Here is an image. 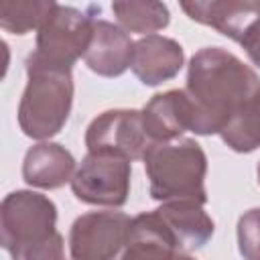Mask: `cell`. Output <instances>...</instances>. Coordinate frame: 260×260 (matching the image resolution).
<instances>
[{"label":"cell","mask_w":260,"mask_h":260,"mask_svg":"<svg viewBox=\"0 0 260 260\" xmlns=\"http://www.w3.org/2000/svg\"><path fill=\"white\" fill-rule=\"evenodd\" d=\"M183 91L193 112L191 132L209 136L219 134L260 91V77L234 53L221 47H203L189 61Z\"/></svg>","instance_id":"cell-1"},{"label":"cell","mask_w":260,"mask_h":260,"mask_svg":"<svg viewBox=\"0 0 260 260\" xmlns=\"http://www.w3.org/2000/svg\"><path fill=\"white\" fill-rule=\"evenodd\" d=\"M57 207L37 191H12L0 205V238L12 260H65Z\"/></svg>","instance_id":"cell-2"},{"label":"cell","mask_w":260,"mask_h":260,"mask_svg":"<svg viewBox=\"0 0 260 260\" xmlns=\"http://www.w3.org/2000/svg\"><path fill=\"white\" fill-rule=\"evenodd\" d=\"M26 87L18 104V126L32 140H47L61 132L73 106L71 69L26 57Z\"/></svg>","instance_id":"cell-3"},{"label":"cell","mask_w":260,"mask_h":260,"mask_svg":"<svg viewBox=\"0 0 260 260\" xmlns=\"http://www.w3.org/2000/svg\"><path fill=\"white\" fill-rule=\"evenodd\" d=\"M144 171L150 185V197L167 201H197L207 203L205 175L207 156L193 138L158 142L144 154Z\"/></svg>","instance_id":"cell-4"},{"label":"cell","mask_w":260,"mask_h":260,"mask_svg":"<svg viewBox=\"0 0 260 260\" xmlns=\"http://www.w3.org/2000/svg\"><path fill=\"white\" fill-rule=\"evenodd\" d=\"M95 10H100V6L79 10L75 6L55 4L51 14L37 30V47L30 55L43 63L71 69L89 47Z\"/></svg>","instance_id":"cell-5"},{"label":"cell","mask_w":260,"mask_h":260,"mask_svg":"<svg viewBox=\"0 0 260 260\" xmlns=\"http://www.w3.org/2000/svg\"><path fill=\"white\" fill-rule=\"evenodd\" d=\"M130 160L87 152L71 179L73 195L87 205L122 207L130 195Z\"/></svg>","instance_id":"cell-6"},{"label":"cell","mask_w":260,"mask_h":260,"mask_svg":"<svg viewBox=\"0 0 260 260\" xmlns=\"http://www.w3.org/2000/svg\"><path fill=\"white\" fill-rule=\"evenodd\" d=\"M85 146L87 152L122 156L132 162L144 158L152 140L144 130L142 112L118 108L106 110L89 122L85 130Z\"/></svg>","instance_id":"cell-7"},{"label":"cell","mask_w":260,"mask_h":260,"mask_svg":"<svg viewBox=\"0 0 260 260\" xmlns=\"http://www.w3.org/2000/svg\"><path fill=\"white\" fill-rule=\"evenodd\" d=\"M132 217L122 211H89L69 230L71 260H116L122 254Z\"/></svg>","instance_id":"cell-8"},{"label":"cell","mask_w":260,"mask_h":260,"mask_svg":"<svg viewBox=\"0 0 260 260\" xmlns=\"http://www.w3.org/2000/svg\"><path fill=\"white\" fill-rule=\"evenodd\" d=\"M134 43L130 35L114 22L95 18L89 47L83 55L89 71L102 77H120L132 65Z\"/></svg>","instance_id":"cell-9"},{"label":"cell","mask_w":260,"mask_h":260,"mask_svg":"<svg viewBox=\"0 0 260 260\" xmlns=\"http://www.w3.org/2000/svg\"><path fill=\"white\" fill-rule=\"evenodd\" d=\"M183 47L169 37L148 35L134 43L130 69L144 85H160L183 69Z\"/></svg>","instance_id":"cell-10"},{"label":"cell","mask_w":260,"mask_h":260,"mask_svg":"<svg viewBox=\"0 0 260 260\" xmlns=\"http://www.w3.org/2000/svg\"><path fill=\"white\" fill-rule=\"evenodd\" d=\"M142 124L152 140L158 142H173L187 130H191V104L183 89H169L165 93H154L148 104L140 110Z\"/></svg>","instance_id":"cell-11"},{"label":"cell","mask_w":260,"mask_h":260,"mask_svg":"<svg viewBox=\"0 0 260 260\" xmlns=\"http://www.w3.org/2000/svg\"><path fill=\"white\" fill-rule=\"evenodd\" d=\"M181 8L191 20L211 26L219 35L238 43L244 28L258 14L260 0H191L181 2Z\"/></svg>","instance_id":"cell-12"},{"label":"cell","mask_w":260,"mask_h":260,"mask_svg":"<svg viewBox=\"0 0 260 260\" xmlns=\"http://www.w3.org/2000/svg\"><path fill=\"white\" fill-rule=\"evenodd\" d=\"M181 252L175 236L156 211H144L132 217L126 246L118 260H173Z\"/></svg>","instance_id":"cell-13"},{"label":"cell","mask_w":260,"mask_h":260,"mask_svg":"<svg viewBox=\"0 0 260 260\" xmlns=\"http://www.w3.org/2000/svg\"><path fill=\"white\" fill-rule=\"evenodd\" d=\"M75 175L73 154L57 142H39L30 146L22 160V179L37 189H59L71 183Z\"/></svg>","instance_id":"cell-14"},{"label":"cell","mask_w":260,"mask_h":260,"mask_svg":"<svg viewBox=\"0 0 260 260\" xmlns=\"http://www.w3.org/2000/svg\"><path fill=\"white\" fill-rule=\"evenodd\" d=\"M154 211L175 236L181 252L199 250L213 236V219L197 201H167Z\"/></svg>","instance_id":"cell-15"},{"label":"cell","mask_w":260,"mask_h":260,"mask_svg":"<svg viewBox=\"0 0 260 260\" xmlns=\"http://www.w3.org/2000/svg\"><path fill=\"white\" fill-rule=\"evenodd\" d=\"M112 12L118 20V26L126 32H138V35H156V30H162L169 26L171 14L167 4L146 0V2H114Z\"/></svg>","instance_id":"cell-16"},{"label":"cell","mask_w":260,"mask_h":260,"mask_svg":"<svg viewBox=\"0 0 260 260\" xmlns=\"http://www.w3.org/2000/svg\"><path fill=\"white\" fill-rule=\"evenodd\" d=\"M223 144L234 152H252L260 146V91L219 132Z\"/></svg>","instance_id":"cell-17"},{"label":"cell","mask_w":260,"mask_h":260,"mask_svg":"<svg viewBox=\"0 0 260 260\" xmlns=\"http://www.w3.org/2000/svg\"><path fill=\"white\" fill-rule=\"evenodd\" d=\"M57 2L53 0H2L0 26L12 35H26L39 30Z\"/></svg>","instance_id":"cell-18"},{"label":"cell","mask_w":260,"mask_h":260,"mask_svg":"<svg viewBox=\"0 0 260 260\" xmlns=\"http://www.w3.org/2000/svg\"><path fill=\"white\" fill-rule=\"evenodd\" d=\"M238 248L244 260H260V207L248 209L238 219Z\"/></svg>","instance_id":"cell-19"},{"label":"cell","mask_w":260,"mask_h":260,"mask_svg":"<svg viewBox=\"0 0 260 260\" xmlns=\"http://www.w3.org/2000/svg\"><path fill=\"white\" fill-rule=\"evenodd\" d=\"M240 47L248 53L250 61L260 67V8H258V14L250 20V24L244 28V32L240 35L238 39Z\"/></svg>","instance_id":"cell-20"},{"label":"cell","mask_w":260,"mask_h":260,"mask_svg":"<svg viewBox=\"0 0 260 260\" xmlns=\"http://www.w3.org/2000/svg\"><path fill=\"white\" fill-rule=\"evenodd\" d=\"M173 260H197V258H193L189 252H177Z\"/></svg>","instance_id":"cell-21"},{"label":"cell","mask_w":260,"mask_h":260,"mask_svg":"<svg viewBox=\"0 0 260 260\" xmlns=\"http://www.w3.org/2000/svg\"><path fill=\"white\" fill-rule=\"evenodd\" d=\"M256 177H258V183H260V162H258V167H256Z\"/></svg>","instance_id":"cell-22"}]
</instances>
